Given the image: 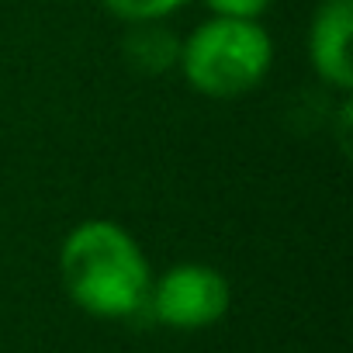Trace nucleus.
<instances>
[{"label": "nucleus", "mask_w": 353, "mask_h": 353, "mask_svg": "<svg viewBox=\"0 0 353 353\" xmlns=\"http://www.w3.org/2000/svg\"><path fill=\"white\" fill-rule=\"evenodd\" d=\"M59 281L80 312L94 319H132L149 301L152 267L125 225L87 219L59 246Z\"/></svg>", "instance_id": "f257e3e1"}, {"label": "nucleus", "mask_w": 353, "mask_h": 353, "mask_svg": "<svg viewBox=\"0 0 353 353\" xmlns=\"http://www.w3.org/2000/svg\"><path fill=\"white\" fill-rule=\"evenodd\" d=\"M274 63V39L260 21L208 18L181 39L176 70L191 90L212 101H232L263 83Z\"/></svg>", "instance_id": "f03ea898"}, {"label": "nucleus", "mask_w": 353, "mask_h": 353, "mask_svg": "<svg viewBox=\"0 0 353 353\" xmlns=\"http://www.w3.org/2000/svg\"><path fill=\"white\" fill-rule=\"evenodd\" d=\"M229 305L232 288L212 263H173L152 281L145 301L152 319L176 332H198L222 322Z\"/></svg>", "instance_id": "7ed1b4c3"}, {"label": "nucleus", "mask_w": 353, "mask_h": 353, "mask_svg": "<svg viewBox=\"0 0 353 353\" xmlns=\"http://www.w3.org/2000/svg\"><path fill=\"white\" fill-rule=\"evenodd\" d=\"M350 35H353V0H319L308 21V63L315 77L339 94L353 90Z\"/></svg>", "instance_id": "20e7f679"}, {"label": "nucleus", "mask_w": 353, "mask_h": 353, "mask_svg": "<svg viewBox=\"0 0 353 353\" xmlns=\"http://www.w3.org/2000/svg\"><path fill=\"white\" fill-rule=\"evenodd\" d=\"M121 52H125V59L135 73L159 77V73L176 70L181 39H176L163 21H135V25H128V32L121 39Z\"/></svg>", "instance_id": "39448f33"}, {"label": "nucleus", "mask_w": 353, "mask_h": 353, "mask_svg": "<svg viewBox=\"0 0 353 353\" xmlns=\"http://www.w3.org/2000/svg\"><path fill=\"white\" fill-rule=\"evenodd\" d=\"M101 4L125 25L135 21H166L170 14H176L181 8H188L191 0H101Z\"/></svg>", "instance_id": "423d86ee"}, {"label": "nucleus", "mask_w": 353, "mask_h": 353, "mask_svg": "<svg viewBox=\"0 0 353 353\" xmlns=\"http://www.w3.org/2000/svg\"><path fill=\"white\" fill-rule=\"evenodd\" d=\"M212 11V18H239V21H260L274 0H201Z\"/></svg>", "instance_id": "0eeeda50"}]
</instances>
